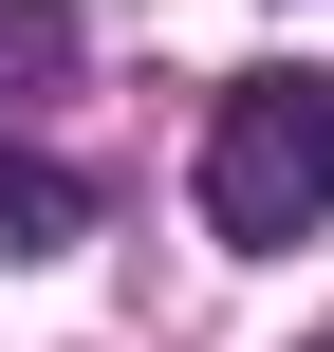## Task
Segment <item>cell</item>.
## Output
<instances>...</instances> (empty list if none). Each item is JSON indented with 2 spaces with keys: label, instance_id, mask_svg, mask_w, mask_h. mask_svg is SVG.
I'll use <instances>...</instances> for the list:
<instances>
[{
  "label": "cell",
  "instance_id": "cell-1",
  "mask_svg": "<svg viewBox=\"0 0 334 352\" xmlns=\"http://www.w3.org/2000/svg\"><path fill=\"white\" fill-rule=\"evenodd\" d=\"M205 223L242 260H279V241L334 223V74H242L205 111Z\"/></svg>",
  "mask_w": 334,
  "mask_h": 352
},
{
  "label": "cell",
  "instance_id": "cell-2",
  "mask_svg": "<svg viewBox=\"0 0 334 352\" xmlns=\"http://www.w3.org/2000/svg\"><path fill=\"white\" fill-rule=\"evenodd\" d=\"M56 74H74V19H56V0H0V130H37Z\"/></svg>",
  "mask_w": 334,
  "mask_h": 352
},
{
  "label": "cell",
  "instance_id": "cell-3",
  "mask_svg": "<svg viewBox=\"0 0 334 352\" xmlns=\"http://www.w3.org/2000/svg\"><path fill=\"white\" fill-rule=\"evenodd\" d=\"M316 352H334V334H316Z\"/></svg>",
  "mask_w": 334,
  "mask_h": 352
}]
</instances>
